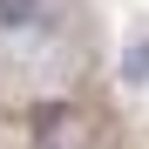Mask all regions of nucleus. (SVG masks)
I'll list each match as a JSON object with an SVG mask.
<instances>
[{
  "mask_svg": "<svg viewBox=\"0 0 149 149\" xmlns=\"http://www.w3.org/2000/svg\"><path fill=\"white\" fill-rule=\"evenodd\" d=\"M122 74H129V81H149V34L129 47V54H122Z\"/></svg>",
  "mask_w": 149,
  "mask_h": 149,
  "instance_id": "2",
  "label": "nucleus"
},
{
  "mask_svg": "<svg viewBox=\"0 0 149 149\" xmlns=\"http://www.w3.org/2000/svg\"><path fill=\"white\" fill-rule=\"evenodd\" d=\"M61 115H68L61 102H47V109H34V136H54V129H61Z\"/></svg>",
  "mask_w": 149,
  "mask_h": 149,
  "instance_id": "3",
  "label": "nucleus"
},
{
  "mask_svg": "<svg viewBox=\"0 0 149 149\" xmlns=\"http://www.w3.org/2000/svg\"><path fill=\"white\" fill-rule=\"evenodd\" d=\"M47 20V0H0V34H34Z\"/></svg>",
  "mask_w": 149,
  "mask_h": 149,
  "instance_id": "1",
  "label": "nucleus"
},
{
  "mask_svg": "<svg viewBox=\"0 0 149 149\" xmlns=\"http://www.w3.org/2000/svg\"><path fill=\"white\" fill-rule=\"evenodd\" d=\"M34 149H61V142H54V136H41V142H34Z\"/></svg>",
  "mask_w": 149,
  "mask_h": 149,
  "instance_id": "4",
  "label": "nucleus"
}]
</instances>
